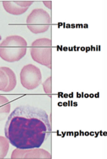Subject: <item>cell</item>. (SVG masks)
I'll use <instances>...</instances> for the list:
<instances>
[{"mask_svg": "<svg viewBox=\"0 0 107 159\" xmlns=\"http://www.w3.org/2000/svg\"><path fill=\"white\" fill-rule=\"evenodd\" d=\"M51 84H52V77H51V76H50L42 84L44 92H45L47 94L50 96V97L51 96V94H52V87H51Z\"/></svg>", "mask_w": 107, "mask_h": 159, "instance_id": "obj_12", "label": "cell"}, {"mask_svg": "<svg viewBox=\"0 0 107 159\" xmlns=\"http://www.w3.org/2000/svg\"><path fill=\"white\" fill-rule=\"evenodd\" d=\"M1 68L6 72V74L7 75V76H8V85L3 92H11L15 88L17 82H16V75L12 69H10L8 67L3 66V67H1Z\"/></svg>", "mask_w": 107, "mask_h": 159, "instance_id": "obj_9", "label": "cell"}, {"mask_svg": "<svg viewBox=\"0 0 107 159\" xmlns=\"http://www.w3.org/2000/svg\"><path fill=\"white\" fill-rule=\"evenodd\" d=\"M4 132L9 142L16 148H40L51 134L49 117L38 107L19 106L8 116Z\"/></svg>", "mask_w": 107, "mask_h": 159, "instance_id": "obj_1", "label": "cell"}, {"mask_svg": "<svg viewBox=\"0 0 107 159\" xmlns=\"http://www.w3.org/2000/svg\"><path fill=\"white\" fill-rule=\"evenodd\" d=\"M11 105L6 96L0 95V121L4 120L10 112Z\"/></svg>", "mask_w": 107, "mask_h": 159, "instance_id": "obj_8", "label": "cell"}, {"mask_svg": "<svg viewBox=\"0 0 107 159\" xmlns=\"http://www.w3.org/2000/svg\"><path fill=\"white\" fill-rule=\"evenodd\" d=\"M43 3L49 9L52 8V2L51 1H43Z\"/></svg>", "mask_w": 107, "mask_h": 159, "instance_id": "obj_14", "label": "cell"}, {"mask_svg": "<svg viewBox=\"0 0 107 159\" xmlns=\"http://www.w3.org/2000/svg\"><path fill=\"white\" fill-rule=\"evenodd\" d=\"M17 5L22 8H29L33 3V1H14Z\"/></svg>", "mask_w": 107, "mask_h": 159, "instance_id": "obj_13", "label": "cell"}, {"mask_svg": "<svg viewBox=\"0 0 107 159\" xmlns=\"http://www.w3.org/2000/svg\"><path fill=\"white\" fill-rule=\"evenodd\" d=\"M42 79L40 68L33 64L25 65L20 71V84L29 90H32L38 87L42 83Z\"/></svg>", "mask_w": 107, "mask_h": 159, "instance_id": "obj_5", "label": "cell"}, {"mask_svg": "<svg viewBox=\"0 0 107 159\" xmlns=\"http://www.w3.org/2000/svg\"><path fill=\"white\" fill-rule=\"evenodd\" d=\"M27 43L20 36L7 37L0 44V57L8 62H15L21 60L27 52Z\"/></svg>", "mask_w": 107, "mask_h": 159, "instance_id": "obj_2", "label": "cell"}, {"mask_svg": "<svg viewBox=\"0 0 107 159\" xmlns=\"http://www.w3.org/2000/svg\"><path fill=\"white\" fill-rule=\"evenodd\" d=\"M30 53L33 60L51 69L52 66V41L49 39H37L32 43Z\"/></svg>", "mask_w": 107, "mask_h": 159, "instance_id": "obj_3", "label": "cell"}, {"mask_svg": "<svg viewBox=\"0 0 107 159\" xmlns=\"http://www.w3.org/2000/svg\"><path fill=\"white\" fill-rule=\"evenodd\" d=\"M8 85V78L6 72L0 68V91H4Z\"/></svg>", "mask_w": 107, "mask_h": 159, "instance_id": "obj_11", "label": "cell"}, {"mask_svg": "<svg viewBox=\"0 0 107 159\" xmlns=\"http://www.w3.org/2000/svg\"><path fill=\"white\" fill-rule=\"evenodd\" d=\"M51 158L52 157L49 152L44 149H40L39 148L29 149L16 148L11 155L12 159H51Z\"/></svg>", "mask_w": 107, "mask_h": 159, "instance_id": "obj_6", "label": "cell"}, {"mask_svg": "<svg viewBox=\"0 0 107 159\" xmlns=\"http://www.w3.org/2000/svg\"><path fill=\"white\" fill-rule=\"evenodd\" d=\"M3 6L5 10L13 15H20L25 13L28 8H22L18 6L14 1H3Z\"/></svg>", "mask_w": 107, "mask_h": 159, "instance_id": "obj_7", "label": "cell"}, {"mask_svg": "<svg viewBox=\"0 0 107 159\" xmlns=\"http://www.w3.org/2000/svg\"><path fill=\"white\" fill-rule=\"evenodd\" d=\"M27 26L33 34L46 32L51 25L49 14L42 8L33 10L27 18Z\"/></svg>", "mask_w": 107, "mask_h": 159, "instance_id": "obj_4", "label": "cell"}, {"mask_svg": "<svg viewBox=\"0 0 107 159\" xmlns=\"http://www.w3.org/2000/svg\"><path fill=\"white\" fill-rule=\"evenodd\" d=\"M10 142L6 137L0 136V159L5 158L9 150Z\"/></svg>", "mask_w": 107, "mask_h": 159, "instance_id": "obj_10", "label": "cell"}]
</instances>
